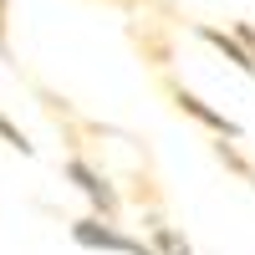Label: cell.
<instances>
[{"mask_svg": "<svg viewBox=\"0 0 255 255\" xmlns=\"http://www.w3.org/2000/svg\"><path fill=\"white\" fill-rule=\"evenodd\" d=\"M72 235H77L82 245H102V250H128V255H143V245H138V240H123V235H113V230H97V220H77V225H72Z\"/></svg>", "mask_w": 255, "mask_h": 255, "instance_id": "1", "label": "cell"}]
</instances>
